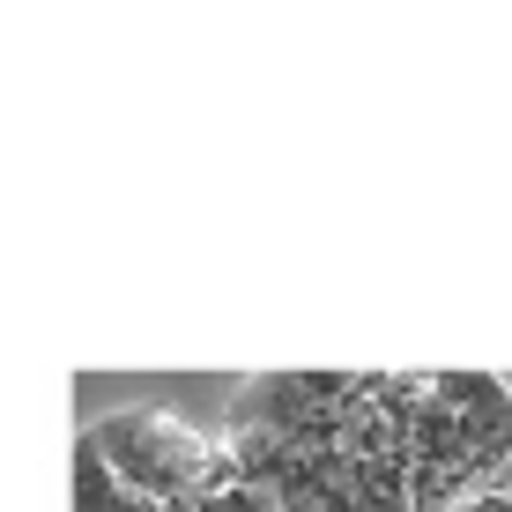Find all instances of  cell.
Segmentation results:
<instances>
[]
</instances>
